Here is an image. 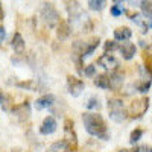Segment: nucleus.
Returning a JSON list of instances; mask_svg holds the SVG:
<instances>
[{
  "mask_svg": "<svg viewBox=\"0 0 152 152\" xmlns=\"http://www.w3.org/2000/svg\"><path fill=\"white\" fill-rule=\"evenodd\" d=\"M117 46H116V41H107L105 43V50H107V52H108V50H114V49H116Z\"/></svg>",
  "mask_w": 152,
  "mask_h": 152,
  "instance_id": "28",
  "label": "nucleus"
},
{
  "mask_svg": "<svg viewBox=\"0 0 152 152\" xmlns=\"http://www.w3.org/2000/svg\"><path fill=\"white\" fill-rule=\"evenodd\" d=\"M148 108H149V99L148 97L134 99L128 108V116L132 119H138L148 111Z\"/></svg>",
  "mask_w": 152,
  "mask_h": 152,
  "instance_id": "2",
  "label": "nucleus"
},
{
  "mask_svg": "<svg viewBox=\"0 0 152 152\" xmlns=\"http://www.w3.org/2000/svg\"><path fill=\"white\" fill-rule=\"evenodd\" d=\"M5 37H6V31H5V28L0 26V43L5 40Z\"/></svg>",
  "mask_w": 152,
  "mask_h": 152,
  "instance_id": "30",
  "label": "nucleus"
},
{
  "mask_svg": "<svg viewBox=\"0 0 152 152\" xmlns=\"http://www.w3.org/2000/svg\"><path fill=\"white\" fill-rule=\"evenodd\" d=\"M131 37H132V31L129 28H126V26L117 28L116 31H114V38H116L117 41H126V40H129Z\"/></svg>",
  "mask_w": 152,
  "mask_h": 152,
  "instance_id": "9",
  "label": "nucleus"
},
{
  "mask_svg": "<svg viewBox=\"0 0 152 152\" xmlns=\"http://www.w3.org/2000/svg\"><path fill=\"white\" fill-rule=\"evenodd\" d=\"M113 2H114V3H116V5H119V3H122V2H125V0H113Z\"/></svg>",
  "mask_w": 152,
  "mask_h": 152,
  "instance_id": "36",
  "label": "nucleus"
},
{
  "mask_svg": "<svg viewBox=\"0 0 152 152\" xmlns=\"http://www.w3.org/2000/svg\"><path fill=\"white\" fill-rule=\"evenodd\" d=\"M88 6L93 11H102L105 8V0H88Z\"/></svg>",
  "mask_w": 152,
  "mask_h": 152,
  "instance_id": "19",
  "label": "nucleus"
},
{
  "mask_svg": "<svg viewBox=\"0 0 152 152\" xmlns=\"http://www.w3.org/2000/svg\"><path fill=\"white\" fill-rule=\"evenodd\" d=\"M67 82H69V91L73 96H79L81 91L84 90V87H85L84 82L81 79H78V78H75V76H69Z\"/></svg>",
  "mask_w": 152,
  "mask_h": 152,
  "instance_id": "6",
  "label": "nucleus"
},
{
  "mask_svg": "<svg viewBox=\"0 0 152 152\" xmlns=\"http://www.w3.org/2000/svg\"><path fill=\"white\" fill-rule=\"evenodd\" d=\"M72 120H66V128H64V131H66V137H64V142L69 145V148H70V151H76V148H78V140H76V134H75V131H73V128H72Z\"/></svg>",
  "mask_w": 152,
  "mask_h": 152,
  "instance_id": "5",
  "label": "nucleus"
},
{
  "mask_svg": "<svg viewBox=\"0 0 152 152\" xmlns=\"http://www.w3.org/2000/svg\"><path fill=\"white\" fill-rule=\"evenodd\" d=\"M143 58H148V59H152V43L146 47L145 53H143Z\"/></svg>",
  "mask_w": 152,
  "mask_h": 152,
  "instance_id": "27",
  "label": "nucleus"
},
{
  "mask_svg": "<svg viewBox=\"0 0 152 152\" xmlns=\"http://www.w3.org/2000/svg\"><path fill=\"white\" fill-rule=\"evenodd\" d=\"M140 6H142V11L146 15H149V17L152 15V0H142Z\"/></svg>",
  "mask_w": 152,
  "mask_h": 152,
  "instance_id": "20",
  "label": "nucleus"
},
{
  "mask_svg": "<svg viewBox=\"0 0 152 152\" xmlns=\"http://www.w3.org/2000/svg\"><path fill=\"white\" fill-rule=\"evenodd\" d=\"M148 20H149V23H148V26H149V28H152V15H151V17H149Z\"/></svg>",
  "mask_w": 152,
  "mask_h": 152,
  "instance_id": "33",
  "label": "nucleus"
},
{
  "mask_svg": "<svg viewBox=\"0 0 152 152\" xmlns=\"http://www.w3.org/2000/svg\"><path fill=\"white\" fill-rule=\"evenodd\" d=\"M69 35H70V28H69V24H67L66 21L58 23V38L64 40V38H67Z\"/></svg>",
  "mask_w": 152,
  "mask_h": 152,
  "instance_id": "15",
  "label": "nucleus"
},
{
  "mask_svg": "<svg viewBox=\"0 0 152 152\" xmlns=\"http://www.w3.org/2000/svg\"><path fill=\"white\" fill-rule=\"evenodd\" d=\"M131 20H132L135 24H138V26H143V28H145V32L148 31V26H146V20H143V17H142L140 14H134V15H131Z\"/></svg>",
  "mask_w": 152,
  "mask_h": 152,
  "instance_id": "21",
  "label": "nucleus"
},
{
  "mask_svg": "<svg viewBox=\"0 0 152 152\" xmlns=\"http://www.w3.org/2000/svg\"><path fill=\"white\" fill-rule=\"evenodd\" d=\"M119 152H140V148H132V149H120Z\"/></svg>",
  "mask_w": 152,
  "mask_h": 152,
  "instance_id": "31",
  "label": "nucleus"
},
{
  "mask_svg": "<svg viewBox=\"0 0 152 152\" xmlns=\"http://www.w3.org/2000/svg\"><path fill=\"white\" fill-rule=\"evenodd\" d=\"M3 18V11H2V5H0V20Z\"/></svg>",
  "mask_w": 152,
  "mask_h": 152,
  "instance_id": "35",
  "label": "nucleus"
},
{
  "mask_svg": "<svg viewBox=\"0 0 152 152\" xmlns=\"http://www.w3.org/2000/svg\"><path fill=\"white\" fill-rule=\"evenodd\" d=\"M97 64H99L100 67L107 69V70H116V67L119 66V62H117V59L114 58L113 55L105 53V55H102V56L97 59Z\"/></svg>",
  "mask_w": 152,
  "mask_h": 152,
  "instance_id": "7",
  "label": "nucleus"
},
{
  "mask_svg": "<svg viewBox=\"0 0 152 152\" xmlns=\"http://www.w3.org/2000/svg\"><path fill=\"white\" fill-rule=\"evenodd\" d=\"M99 107H100V104H99L97 97H91L90 100H88V104H87V108H90V110H94V108L99 110Z\"/></svg>",
  "mask_w": 152,
  "mask_h": 152,
  "instance_id": "25",
  "label": "nucleus"
},
{
  "mask_svg": "<svg viewBox=\"0 0 152 152\" xmlns=\"http://www.w3.org/2000/svg\"><path fill=\"white\" fill-rule=\"evenodd\" d=\"M85 129L88 131V134H91L94 137L104 138L107 140L108 138V132H107V125L104 122V119L99 116V114H93V113H87L82 116Z\"/></svg>",
  "mask_w": 152,
  "mask_h": 152,
  "instance_id": "1",
  "label": "nucleus"
},
{
  "mask_svg": "<svg viewBox=\"0 0 152 152\" xmlns=\"http://www.w3.org/2000/svg\"><path fill=\"white\" fill-rule=\"evenodd\" d=\"M14 114L15 116H18L20 120H26L29 116H31V110H29V105L24 104V105H20L14 110Z\"/></svg>",
  "mask_w": 152,
  "mask_h": 152,
  "instance_id": "12",
  "label": "nucleus"
},
{
  "mask_svg": "<svg viewBox=\"0 0 152 152\" xmlns=\"http://www.w3.org/2000/svg\"><path fill=\"white\" fill-rule=\"evenodd\" d=\"M110 82H111V87L113 88H119V85L122 84V76L119 73H114L111 78H110Z\"/></svg>",
  "mask_w": 152,
  "mask_h": 152,
  "instance_id": "23",
  "label": "nucleus"
},
{
  "mask_svg": "<svg viewBox=\"0 0 152 152\" xmlns=\"http://www.w3.org/2000/svg\"><path fill=\"white\" fill-rule=\"evenodd\" d=\"M41 15H43L44 23L47 24L49 28H55L56 24L59 23V14H58V11H56L52 5H49V3H46V5L43 6Z\"/></svg>",
  "mask_w": 152,
  "mask_h": 152,
  "instance_id": "4",
  "label": "nucleus"
},
{
  "mask_svg": "<svg viewBox=\"0 0 152 152\" xmlns=\"http://www.w3.org/2000/svg\"><path fill=\"white\" fill-rule=\"evenodd\" d=\"M108 110H110V117L111 120L114 122H123L126 119V113H125V108H123V104H122V100L119 99H111L110 102H108Z\"/></svg>",
  "mask_w": 152,
  "mask_h": 152,
  "instance_id": "3",
  "label": "nucleus"
},
{
  "mask_svg": "<svg viewBox=\"0 0 152 152\" xmlns=\"http://www.w3.org/2000/svg\"><path fill=\"white\" fill-rule=\"evenodd\" d=\"M135 50L137 49H135V46L132 43H123L120 46V53H122V56L125 59H132L134 55H135Z\"/></svg>",
  "mask_w": 152,
  "mask_h": 152,
  "instance_id": "10",
  "label": "nucleus"
},
{
  "mask_svg": "<svg viewBox=\"0 0 152 152\" xmlns=\"http://www.w3.org/2000/svg\"><path fill=\"white\" fill-rule=\"evenodd\" d=\"M122 12H123V8L119 6V5H116V6H113V8H111V14H113V15H116V17H117V15H122Z\"/></svg>",
  "mask_w": 152,
  "mask_h": 152,
  "instance_id": "26",
  "label": "nucleus"
},
{
  "mask_svg": "<svg viewBox=\"0 0 152 152\" xmlns=\"http://www.w3.org/2000/svg\"><path fill=\"white\" fill-rule=\"evenodd\" d=\"M69 14H70L72 18H76V17H79L82 14V9L78 3H70L69 5Z\"/></svg>",
  "mask_w": 152,
  "mask_h": 152,
  "instance_id": "18",
  "label": "nucleus"
},
{
  "mask_svg": "<svg viewBox=\"0 0 152 152\" xmlns=\"http://www.w3.org/2000/svg\"><path fill=\"white\" fill-rule=\"evenodd\" d=\"M50 152H72L69 145L64 142V140H61V142H56L52 145V148H50Z\"/></svg>",
  "mask_w": 152,
  "mask_h": 152,
  "instance_id": "17",
  "label": "nucleus"
},
{
  "mask_svg": "<svg viewBox=\"0 0 152 152\" xmlns=\"http://www.w3.org/2000/svg\"><path fill=\"white\" fill-rule=\"evenodd\" d=\"M2 102H3V93H2V90H0V105H2Z\"/></svg>",
  "mask_w": 152,
  "mask_h": 152,
  "instance_id": "34",
  "label": "nucleus"
},
{
  "mask_svg": "<svg viewBox=\"0 0 152 152\" xmlns=\"http://www.w3.org/2000/svg\"><path fill=\"white\" fill-rule=\"evenodd\" d=\"M94 85H97L99 88H110L111 82H110V76L107 75H97L94 79Z\"/></svg>",
  "mask_w": 152,
  "mask_h": 152,
  "instance_id": "14",
  "label": "nucleus"
},
{
  "mask_svg": "<svg viewBox=\"0 0 152 152\" xmlns=\"http://www.w3.org/2000/svg\"><path fill=\"white\" fill-rule=\"evenodd\" d=\"M12 49H14L17 53H21L24 50V40L20 34H15L14 38H12Z\"/></svg>",
  "mask_w": 152,
  "mask_h": 152,
  "instance_id": "13",
  "label": "nucleus"
},
{
  "mask_svg": "<svg viewBox=\"0 0 152 152\" xmlns=\"http://www.w3.org/2000/svg\"><path fill=\"white\" fill-rule=\"evenodd\" d=\"M53 100H55V97H53L52 94L41 96V97L35 102V108H37V110H44V108H49L50 105L53 104Z\"/></svg>",
  "mask_w": 152,
  "mask_h": 152,
  "instance_id": "11",
  "label": "nucleus"
},
{
  "mask_svg": "<svg viewBox=\"0 0 152 152\" xmlns=\"http://www.w3.org/2000/svg\"><path fill=\"white\" fill-rule=\"evenodd\" d=\"M58 128V125H56V120L53 117H46L40 126V132L44 134V135H49V134H53Z\"/></svg>",
  "mask_w": 152,
  "mask_h": 152,
  "instance_id": "8",
  "label": "nucleus"
},
{
  "mask_svg": "<svg viewBox=\"0 0 152 152\" xmlns=\"http://www.w3.org/2000/svg\"><path fill=\"white\" fill-rule=\"evenodd\" d=\"M151 152H152V148H151Z\"/></svg>",
  "mask_w": 152,
  "mask_h": 152,
  "instance_id": "37",
  "label": "nucleus"
},
{
  "mask_svg": "<svg viewBox=\"0 0 152 152\" xmlns=\"http://www.w3.org/2000/svg\"><path fill=\"white\" fill-rule=\"evenodd\" d=\"M99 46V38H94V40H91V43L88 44L84 50H82V53H81V56L82 58H87V56H90L93 52H94V49Z\"/></svg>",
  "mask_w": 152,
  "mask_h": 152,
  "instance_id": "16",
  "label": "nucleus"
},
{
  "mask_svg": "<svg viewBox=\"0 0 152 152\" xmlns=\"http://www.w3.org/2000/svg\"><path fill=\"white\" fill-rule=\"evenodd\" d=\"M142 135H143V131L142 129H134L132 132H131V137H129V142L134 145V143H137L138 140L142 138Z\"/></svg>",
  "mask_w": 152,
  "mask_h": 152,
  "instance_id": "24",
  "label": "nucleus"
},
{
  "mask_svg": "<svg viewBox=\"0 0 152 152\" xmlns=\"http://www.w3.org/2000/svg\"><path fill=\"white\" fill-rule=\"evenodd\" d=\"M85 76H93L94 75V66H87V69L84 70Z\"/></svg>",
  "mask_w": 152,
  "mask_h": 152,
  "instance_id": "29",
  "label": "nucleus"
},
{
  "mask_svg": "<svg viewBox=\"0 0 152 152\" xmlns=\"http://www.w3.org/2000/svg\"><path fill=\"white\" fill-rule=\"evenodd\" d=\"M129 3H131V5H140L142 0H129Z\"/></svg>",
  "mask_w": 152,
  "mask_h": 152,
  "instance_id": "32",
  "label": "nucleus"
},
{
  "mask_svg": "<svg viewBox=\"0 0 152 152\" xmlns=\"http://www.w3.org/2000/svg\"><path fill=\"white\" fill-rule=\"evenodd\" d=\"M149 87H151V79H143L142 82L137 84V90L140 93H146L149 90Z\"/></svg>",
  "mask_w": 152,
  "mask_h": 152,
  "instance_id": "22",
  "label": "nucleus"
}]
</instances>
